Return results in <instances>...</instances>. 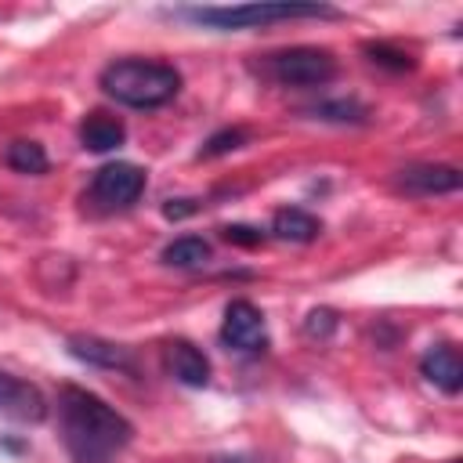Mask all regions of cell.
<instances>
[{
    "label": "cell",
    "mask_w": 463,
    "mask_h": 463,
    "mask_svg": "<svg viewBox=\"0 0 463 463\" xmlns=\"http://www.w3.org/2000/svg\"><path fill=\"white\" fill-rule=\"evenodd\" d=\"M271 232H275L279 239H286V242H311V239H318V232H322V221H318L315 213L300 210V206H286V210L275 213Z\"/></svg>",
    "instance_id": "cell-13"
},
{
    "label": "cell",
    "mask_w": 463,
    "mask_h": 463,
    "mask_svg": "<svg viewBox=\"0 0 463 463\" xmlns=\"http://www.w3.org/2000/svg\"><path fill=\"white\" fill-rule=\"evenodd\" d=\"M420 373H423V380H430L445 394H459V387H463V362H459V351L452 344H434L420 358Z\"/></svg>",
    "instance_id": "cell-10"
},
{
    "label": "cell",
    "mask_w": 463,
    "mask_h": 463,
    "mask_svg": "<svg viewBox=\"0 0 463 463\" xmlns=\"http://www.w3.org/2000/svg\"><path fill=\"white\" fill-rule=\"evenodd\" d=\"M210 260V242L199 235H181L163 250V264L170 268H203Z\"/></svg>",
    "instance_id": "cell-14"
},
{
    "label": "cell",
    "mask_w": 463,
    "mask_h": 463,
    "mask_svg": "<svg viewBox=\"0 0 463 463\" xmlns=\"http://www.w3.org/2000/svg\"><path fill=\"white\" fill-rule=\"evenodd\" d=\"M365 54H369L376 65H387V69H394V72L412 69V54H405V51H398V47H387V43H369Z\"/></svg>",
    "instance_id": "cell-18"
},
{
    "label": "cell",
    "mask_w": 463,
    "mask_h": 463,
    "mask_svg": "<svg viewBox=\"0 0 463 463\" xmlns=\"http://www.w3.org/2000/svg\"><path fill=\"white\" fill-rule=\"evenodd\" d=\"M246 137H250V134H246L242 127H228V130L213 134V137L199 148V159H203V156L210 159V156H224V152H232V148H242V145H246Z\"/></svg>",
    "instance_id": "cell-17"
},
{
    "label": "cell",
    "mask_w": 463,
    "mask_h": 463,
    "mask_svg": "<svg viewBox=\"0 0 463 463\" xmlns=\"http://www.w3.org/2000/svg\"><path fill=\"white\" fill-rule=\"evenodd\" d=\"M195 206H192V199H177V203H166V217H184V213H192Z\"/></svg>",
    "instance_id": "cell-21"
},
{
    "label": "cell",
    "mask_w": 463,
    "mask_h": 463,
    "mask_svg": "<svg viewBox=\"0 0 463 463\" xmlns=\"http://www.w3.org/2000/svg\"><path fill=\"white\" fill-rule=\"evenodd\" d=\"M101 90L130 109H159L181 90V72L166 61L123 58L101 69Z\"/></svg>",
    "instance_id": "cell-2"
},
{
    "label": "cell",
    "mask_w": 463,
    "mask_h": 463,
    "mask_svg": "<svg viewBox=\"0 0 463 463\" xmlns=\"http://www.w3.org/2000/svg\"><path fill=\"white\" fill-rule=\"evenodd\" d=\"M181 14L210 29H257L293 18H333L336 11L326 4H235V7H188Z\"/></svg>",
    "instance_id": "cell-3"
},
{
    "label": "cell",
    "mask_w": 463,
    "mask_h": 463,
    "mask_svg": "<svg viewBox=\"0 0 463 463\" xmlns=\"http://www.w3.org/2000/svg\"><path fill=\"white\" fill-rule=\"evenodd\" d=\"M0 416L18 420V423H40L47 416V402L33 383L0 369Z\"/></svg>",
    "instance_id": "cell-7"
},
{
    "label": "cell",
    "mask_w": 463,
    "mask_h": 463,
    "mask_svg": "<svg viewBox=\"0 0 463 463\" xmlns=\"http://www.w3.org/2000/svg\"><path fill=\"white\" fill-rule=\"evenodd\" d=\"M224 239L228 242H239V246H260L264 242V232H257L250 224H228L224 228Z\"/></svg>",
    "instance_id": "cell-20"
},
{
    "label": "cell",
    "mask_w": 463,
    "mask_h": 463,
    "mask_svg": "<svg viewBox=\"0 0 463 463\" xmlns=\"http://www.w3.org/2000/svg\"><path fill=\"white\" fill-rule=\"evenodd\" d=\"M221 340L235 351H260L268 344V329H264V315L250 304V300H232L224 307V322H221Z\"/></svg>",
    "instance_id": "cell-6"
},
{
    "label": "cell",
    "mask_w": 463,
    "mask_h": 463,
    "mask_svg": "<svg viewBox=\"0 0 463 463\" xmlns=\"http://www.w3.org/2000/svg\"><path fill=\"white\" fill-rule=\"evenodd\" d=\"M264 72L282 87H322L336 76V58L326 47H286L264 58Z\"/></svg>",
    "instance_id": "cell-4"
},
{
    "label": "cell",
    "mask_w": 463,
    "mask_h": 463,
    "mask_svg": "<svg viewBox=\"0 0 463 463\" xmlns=\"http://www.w3.org/2000/svg\"><path fill=\"white\" fill-rule=\"evenodd\" d=\"M315 119H333V123H362L365 119V105H358V101H322V105H315V109H307Z\"/></svg>",
    "instance_id": "cell-16"
},
{
    "label": "cell",
    "mask_w": 463,
    "mask_h": 463,
    "mask_svg": "<svg viewBox=\"0 0 463 463\" xmlns=\"http://www.w3.org/2000/svg\"><path fill=\"white\" fill-rule=\"evenodd\" d=\"M123 137H127L123 123L112 119V116H105V112H90V116L83 119V127H80V141H83V148H90V152H112V148L123 145Z\"/></svg>",
    "instance_id": "cell-12"
},
{
    "label": "cell",
    "mask_w": 463,
    "mask_h": 463,
    "mask_svg": "<svg viewBox=\"0 0 463 463\" xmlns=\"http://www.w3.org/2000/svg\"><path fill=\"white\" fill-rule=\"evenodd\" d=\"M69 354L87 362V365H101V369H134V354L123 344L101 340V336H69Z\"/></svg>",
    "instance_id": "cell-11"
},
{
    "label": "cell",
    "mask_w": 463,
    "mask_h": 463,
    "mask_svg": "<svg viewBox=\"0 0 463 463\" xmlns=\"http://www.w3.org/2000/svg\"><path fill=\"white\" fill-rule=\"evenodd\" d=\"M163 358H166V369L177 383H184V387H206L210 383V358L192 340H170Z\"/></svg>",
    "instance_id": "cell-8"
},
{
    "label": "cell",
    "mask_w": 463,
    "mask_h": 463,
    "mask_svg": "<svg viewBox=\"0 0 463 463\" xmlns=\"http://www.w3.org/2000/svg\"><path fill=\"white\" fill-rule=\"evenodd\" d=\"M398 184L412 195H445L459 188V170L445 163H420L398 174Z\"/></svg>",
    "instance_id": "cell-9"
},
{
    "label": "cell",
    "mask_w": 463,
    "mask_h": 463,
    "mask_svg": "<svg viewBox=\"0 0 463 463\" xmlns=\"http://www.w3.org/2000/svg\"><path fill=\"white\" fill-rule=\"evenodd\" d=\"M4 163L18 174H43L47 170V152L36 141H11L4 148Z\"/></svg>",
    "instance_id": "cell-15"
},
{
    "label": "cell",
    "mask_w": 463,
    "mask_h": 463,
    "mask_svg": "<svg viewBox=\"0 0 463 463\" xmlns=\"http://www.w3.org/2000/svg\"><path fill=\"white\" fill-rule=\"evenodd\" d=\"M336 329V315L329 311V307H315L311 315H307V322H304V333L307 336H329Z\"/></svg>",
    "instance_id": "cell-19"
},
{
    "label": "cell",
    "mask_w": 463,
    "mask_h": 463,
    "mask_svg": "<svg viewBox=\"0 0 463 463\" xmlns=\"http://www.w3.org/2000/svg\"><path fill=\"white\" fill-rule=\"evenodd\" d=\"M145 192V170L134 163H105L90 181V203L98 210H127Z\"/></svg>",
    "instance_id": "cell-5"
},
{
    "label": "cell",
    "mask_w": 463,
    "mask_h": 463,
    "mask_svg": "<svg viewBox=\"0 0 463 463\" xmlns=\"http://www.w3.org/2000/svg\"><path fill=\"white\" fill-rule=\"evenodd\" d=\"M61 441L72 463H112L134 438V427L105 398L87 387H61L58 394Z\"/></svg>",
    "instance_id": "cell-1"
}]
</instances>
